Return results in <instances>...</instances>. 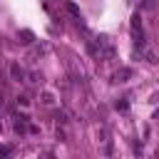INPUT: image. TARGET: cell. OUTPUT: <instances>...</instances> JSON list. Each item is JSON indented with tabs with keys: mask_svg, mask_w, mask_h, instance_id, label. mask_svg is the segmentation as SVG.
Masks as SVG:
<instances>
[{
	"mask_svg": "<svg viewBox=\"0 0 159 159\" xmlns=\"http://www.w3.org/2000/svg\"><path fill=\"white\" fill-rule=\"evenodd\" d=\"M17 104H22V107H27L30 102H27V97H17Z\"/></svg>",
	"mask_w": 159,
	"mask_h": 159,
	"instance_id": "obj_11",
	"label": "cell"
},
{
	"mask_svg": "<svg viewBox=\"0 0 159 159\" xmlns=\"http://www.w3.org/2000/svg\"><path fill=\"white\" fill-rule=\"evenodd\" d=\"M67 12H70V15H75V17H80V7H77L75 2H67Z\"/></svg>",
	"mask_w": 159,
	"mask_h": 159,
	"instance_id": "obj_6",
	"label": "cell"
},
{
	"mask_svg": "<svg viewBox=\"0 0 159 159\" xmlns=\"http://www.w3.org/2000/svg\"><path fill=\"white\" fill-rule=\"evenodd\" d=\"M12 154V147L10 144H0V159H5V157H10Z\"/></svg>",
	"mask_w": 159,
	"mask_h": 159,
	"instance_id": "obj_5",
	"label": "cell"
},
{
	"mask_svg": "<svg viewBox=\"0 0 159 159\" xmlns=\"http://www.w3.org/2000/svg\"><path fill=\"white\" fill-rule=\"evenodd\" d=\"M87 50H89V55H92L94 60H112V57H114V47L109 45L107 37H94V40H89V42H87Z\"/></svg>",
	"mask_w": 159,
	"mask_h": 159,
	"instance_id": "obj_1",
	"label": "cell"
},
{
	"mask_svg": "<svg viewBox=\"0 0 159 159\" xmlns=\"http://www.w3.org/2000/svg\"><path fill=\"white\" fill-rule=\"evenodd\" d=\"M132 75H134V72H132L129 67H119V70L114 72V82H129Z\"/></svg>",
	"mask_w": 159,
	"mask_h": 159,
	"instance_id": "obj_2",
	"label": "cell"
},
{
	"mask_svg": "<svg viewBox=\"0 0 159 159\" xmlns=\"http://www.w3.org/2000/svg\"><path fill=\"white\" fill-rule=\"evenodd\" d=\"M20 37H22V42H25V45H30V42H32V32H30V30H22V32H20Z\"/></svg>",
	"mask_w": 159,
	"mask_h": 159,
	"instance_id": "obj_7",
	"label": "cell"
},
{
	"mask_svg": "<svg viewBox=\"0 0 159 159\" xmlns=\"http://www.w3.org/2000/svg\"><path fill=\"white\" fill-rule=\"evenodd\" d=\"M132 30H142V20H139V15H132Z\"/></svg>",
	"mask_w": 159,
	"mask_h": 159,
	"instance_id": "obj_8",
	"label": "cell"
},
{
	"mask_svg": "<svg viewBox=\"0 0 159 159\" xmlns=\"http://www.w3.org/2000/svg\"><path fill=\"white\" fill-rule=\"evenodd\" d=\"M147 62H152V65H154V62H157V55H154V52H147Z\"/></svg>",
	"mask_w": 159,
	"mask_h": 159,
	"instance_id": "obj_10",
	"label": "cell"
},
{
	"mask_svg": "<svg viewBox=\"0 0 159 159\" xmlns=\"http://www.w3.org/2000/svg\"><path fill=\"white\" fill-rule=\"evenodd\" d=\"M10 77H12V80H17V82H20V80H25V70L20 67V62H10Z\"/></svg>",
	"mask_w": 159,
	"mask_h": 159,
	"instance_id": "obj_3",
	"label": "cell"
},
{
	"mask_svg": "<svg viewBox=\"0 0 159 159\" xmlns=\"http://www.w3.org/2000/svg\"><path fill=\"white\" fill-rule=\"evenodd\" d=\"M40 102H42V104H47V107H50V104H55V94H52V92H47V89H45V92H42V94H40Z\"/></svg>",
	"mask_w": 159,
	"mask_h": 159,
	"instance_id": "obj_4",
	"label": "cell"
},
{
	"mask_svg": "<svg viewBox=\"0 0 159 159\" xmlns=\"http://www.w3.org/2000/svg\"><path fill=\"white\" fill-rule=\"evenodd\" d=\"M117 109H119V112H127V109H129V102H127V99H117Z\"/></svg>",
	"mask_w": 159,
	"mask_h": 159,
	"instance_id": "obj_9",
	"label": "cell"
}]
</instances>
